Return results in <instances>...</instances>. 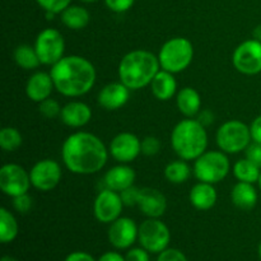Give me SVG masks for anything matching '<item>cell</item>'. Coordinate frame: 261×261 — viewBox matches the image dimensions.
<instances>
[{
    "label": "cell",
    "instance_id": "obj_20",
    "mask_svg": "<svg viewBox=\"0 0 261 261\" xmlns=\"http://www.w3.org/2000/svg\"><path fill=\"white\" fill-rule=\"evenodd\" d=\"M135 180V171L126 165L115 166L110 168L105 175V184L107 189L114 191H124L127 188L133 186Z\"/></svg>",
    "mask_w": 261,
    "mask_h": 261
},
{
    "label": "cell",
    "instance_id": "obj_17",
    "mask_svg": "<svg viewBox=\"0 0 261 261\" xmlns=\"http://www.w3.org/2000/svg\"><path fill=\"white\" fill-rule=\"evenodd\" d=\"M130 97V89L124 83H110L98 93V103L109 111H115L124 106Z\"/></svg>",
    "mask_w": 261,
    "mask_h": 261
},
{
    "label": "cell",
    "instance_id": "obj_36",
    "mask_svg": "<svg viewBox=\"0 0 261 261\" xmlns=\"http://www.w3.org/2000/svg\"><path fill=\"white\" fill-rule=\"evenodd\" d=\"M135 0H105L107 8L115 13H124L133 7Z\"/></svg>",
    "mask_w": 261,
    "mask_h": 261
},
{
    "label": "cell",
    "instance_id": "obj_13",
    "mask_svg": "<svg viewBox=\"0 0 261 261\" xmlns=\"http://www.w3.org/2000/svg\"><path fill=\"white\" fill-rule=\"evenodd\" d=\"M121 196L117 194V191L111 190V189H105L99 191L96 200L93 204V213L97 221L102 223H112L120 218V214L122 212Z\"/></svg>",
    "mask_w": 261,
    "mask_h": 261
},
{
    "label": "cell",
    "instance_id": "obj_37",
    "mask_svg": "<svg viewBox=\"0 0 261 261\" xmlns=\"http://www.w3.org/2000/svg\"><path fill=\"white\" fill-rule=\"evenodd\" d=\"M139 190L140 189L135 188V186L133 185V186H130V188H127L126 190L121 191L120 196H121L124 205H126V206L137 205L138 196H139Z\"/></svg>",
    "mask_w": 261,
    "mask_h": 261
},
{
    "label": "cell",
    "instance_id": "obj_5",
    "mask_svg": "<svg viewBox=\"0 0 261 261\" xmlns=\"http://www.w3.org/2000/svg\"><path fill=\"white\" fill-rule=\"evenodd\" d=\"M194 58V47L191 41L184 37H175L168 40L161 47L158 54L161 68L176 74L185 70Z\"/></svg>",
    "mask_w": 261,
    "mask_h": 261
},
{
    "label": "cell",
    "instance_id": "obj_18",
    "mask_svg": "<svg viewBox=\"0 0 261 261\" xmlns=\"http://www.w3.org/2000/svg\"><path fill=\"white\" fill-rule=\"evenodd\" d=\"M54 88H55V86H54L50 74L45 73V71H37L33 75H31L27 81L25 94L31 101L40 103V102L50 98Z\"/></svg>",
    "mask_w": 261,
    "mask_h": 261
},
{
    "label": "cell",
    "instance_id": "obj_3",
    "mask_svg": "<svg viewBox=\"0 0 261 261\" xmlns=\"http://www.w3.org/2000/svg\"><path fill=\"white\" fill-rule=\"evenodd\" d=\"M160 68V60L154 54L147 50H134L120 61V82L129 89H140L152 83Z\"/></svg>",
    "mask_w": 261,
    "mask_h": 261
},
{
    "label": "cell",
    "instance_id": "obj_28",
    "mask_svg": "<svg viewBox=\"0 0 261 261\" xmlns=\"http://www.w3.org/2000/svg\"><path fill=\"white\" fill-rule=\"evenodd\" d=\"M14 61L18 66L25 70L37 68L41 64L35 47L30 45H20L14 50Z\"/></svg>",
    "mask_w": 261,
    "mask_h": 261
},
{
    "label": "cell",
    "instance_id": "obj_14",
    "mask_svg": "<svg viewBox=\"0 0 261 261\" xmlns=\"http://www.w3.org/2000/svg\"><path fill=\"white\" fill-rule=\"evenodd\" d=\"M110 153L117 162H133L142 153V140L132 133H120L112 139Z\"/></svg>",
    "mask_w": 261,
    "mask_h": 261
},
{
    "label": "cell",
    "instance_id": "obj_7",
    "mask_svg": "<svg viewBox=\"0 0 261 261\" xmlns=\"http://www.w3.org/2000/svg\"><path fill=\"white\" fill-rule=\"evenodd\" d=\"M250 126L240 120L224 122L217 132V144L224 153H239L246 149L251 142Z\"/></svg>",
    "mask_w": 261,
    "mask_h": 261
},
{
    "label": "cell",
    "instance_id": "obj_9",
    "mask_svg": "<svg viewBox=\"0 0 261 261\" xmlns=\"http://www.w3.org/2000/svg\"><path fill=\"white\" fill-rule=\"evenodd\" d=\"M35 50L43 65H51L64 58L65 42L64 37L55 28H46L38 33L35 42Z\"/></svg>",
    "mask_w": 261,
    "mask_h": 261
},
{
    "label": "cell",
    "instance_id": "obj_44",
    "mask_svg": "<svg viewBox=\"0 0 261 261\" xmlns=\"http://www.w3.org/2000/svg\"><path fill=\"white\" fill-rule=\"evenodd\" d=\"M0 261H18V260L14 259L13 256H9V255H5V256L2 257V260Z\"/></svg>",
    "mask_w": 261,
    "mask_h": 261
},
{
    "label": "cell",
    "instance_id": "obj_10",
    "mask_svg": "<svg viewBox=\"0 0 261 261\" xmlns=\"http://www.w3.org/2000/svg\"><path fill=\"white\" fill-rule=\"evenodd\" d=\"M232 63L237 71L245 75L261 73V41L252 38L237 46L232 56Z\"/></svg>",
    "mask_w": 261,
    "mask_h": 261
},
{
    "label": "cell",
    "instance_id": "obj_32",
    "mask_svg": "<svg viewBox=\"0 0 261 261\" xmlns=\"http://www.w3.org/2000/svg\"><path fill=\"white\" fill-rule=\"evenodd\" d=\"M38 111L42 116L47 117V119H54L58 115L61 114V107L59 105L58 101L53 98H47L45 101L40 102V106H38Z\"/></svg>",
    "mask_w": 261,
    "mask_h": 261
},
{
    "label": "cell",
    "instance_id": "obj_27",
    "mask_svg": "<svg viewBox=\"0 0 261 261\" xmlns=\"http://www.w3.org/2000/svg\"><path fill=\"white\" fill-rule=\"evenodd\" d=\"M18 236V223L9 211L5 208L0 209V241L3 244H9L14 241Z\"/></svg>",
    "mask_w": 261,
    "mask_h": 261
},
{
    "label": "cell",
    "instance_id": "obj_43",
    "mask_svg": "<svg viewBox=\"0 0 261 261\" xmlns=\"http://www.w3.org/2000/svg\"><path fill=\"white\" fill-rule=\"evenodd\" d=\"M252 35H254V38L257 41H261V24L257 25L256 28L254 30V32H252Z\"/></svg>",
    "mask_w": 261,
    "mask_h": 261
},
{
    "label": "cell",
    "instance_id": "obj_15",
    "mask_svg": "<svg viewBox=\"0 0 261 261\" xmlns=\"http://www.w3.org/2000/svg\"><path fill=\"white\" fill-rule=\"evenodd\" d=\"M139 227L133 219L120 217L112 222L109 228V241L114 247L119 250L129 249L138 239Z\"/></svg>",
    "mask_w": 261,
    "mask_h": 261
},
{
    "label": "cell",
    "instance_id": "obj_40",
    "mask_svg": "<svg viewBox=\"0 0 261 261\" xmlns=\"http://www.w3.org/2000/svg\"><path fill=\"white\" fill-rule=\"evenodd\" d=\"M250 132H251L252 140L255 143L261 144V115L252 121L251 126H250Z\"/></svg>",
    "mask_w": 261,
    "mask_h": 261
},
{
    "label": "cell",
    "instance_id": "obj_4",
    "mask_svg": "<svg viewBox=\"0 0 261 261\" xmlns=\"http://www.w3.org/2000/svg\"><path fill=\"white\" fill-rule=\"evenodd\" d=\"M171 144L176 154L184 161L200 157L208 145L205 126L199 120L186 119L178 122L171 134Z\"/></svg>",
    "mask_w": 261,
    "mask_h": 261
},
{
    "label": "cell",
    "instance_id": "obj_26",
    "mask_svg": "<svg viewBox=\"0 0 261 261\" xmlns=\"http://www.w3.org/2000/svg\"><path fill=\"white\" fill-rule=\"evenodd\" d=\"M233 175L241 182L255 184L259 181L261 168L247 158H244V160H240L234 163Z\"/></svg>",
    "mask_w": 261,
    "mask_h": 261
},
{
    "label": "cell",
    "instance_id": "obj_34",
    "mask_svg": "<svg viewBox=\"0 0 261 261\" xmlns=\"http://www.w3.org/2000/svg\"><path fill=\"white\" fill-rule=\"evenodd\" d=\"M13 206H14V209L17 212L25 214L30 211L31 206H32V199H31V196L28 194L15 196V198H13Z\"/></svg>",
    "mask_w": 261,
    "mask_h": 261
},
{
    "label": "cell",
    "instance_id": "obj_38",
    "mask_svg": "<svg viewBox=\"0 0 261 261\" xmlns=\"http://www.w3.org/2000/svg\"><path fill=\"white\" fill-rule=\"evenodd\" d=\"M245 152H246L247 160H250L252 163H255V165L259 166L261 168V144H259V143L250 144L245 149Z\"/></svg>",
    "mask_w": 261,
    "mask_h": 261
},
{
    "label": "cell",
    "instance_id": "obj_33",
    "mask_svg": "<svg viewBox=\"0 0 261 261\" xmlns=\"http://www.w3.org/2000/svg\"><path fill=\"white\" fill-rule=\"evenodd\" d=\"M161 149V142L155 137H147L142 140V153L148 157L155 155Z\"/></svg>",
    "mask_w": 261,
    "mask_h": 261
},
{
    "label": "cell",
    "instance_id": "obj_21",
    "mask_svg": "<svg viewBox=\"0 0 261 261\" xmlns=\"http://www.w3.org/2000/svg\"><path fill=\"white\" fill-rule=\"evenodd\" d=\"M190 203L198 211H209L217 203V191L213 184L199 182L190 191Z\"/></svg>",
    "mask_w": 261,
    "mask_h": 261
},
{
    "label": "cell",
    "instance_id": "obj_16",
    "mask_svg": "<svg viewBox=\"0 0 261 261\" xmlns=\"http://www.w3.org/2000/svg\"><path fill=\"white\" fill-rule=\"evenodd\" d=\"M137 205L148 218H160L167 209V200L157 189L143 188L139 190Z\"/></svg>",
    "mask_w": 261,
    "mask_h": 261
},
{
    "label": "cell",
    "instance_id": "obj_22",
    "mask_svg": "<svg viewBox=\"0 0 261 261\" xmlns=\"http://www.w3.org/2000/svg\"><path fill=\"white\" fill-rule=\"evenodd\" d=\"M153 96L160 101H168L173 97L177 89V83L172 73L167 70H160L150 83Z\"/></svg>",
    "mask_w": 261,
    "mask_h": 261
},
{
    "label": "cell",
    "instance_id": "obj_39",
    "mask_svg": "<svg viewBox=\"0 0 261 261\" xmlns=\"http://www.w3.org/2000/svg\"><path fill=\"white\" fill-rule=\"evenodd\" d=\"M125 261H149V255L145 249H135L129 250L125 255Z\"/></svg>",
    "mask_w": 261,
    "mask_h": 261
},
{
    "label": "cell",
    "instance_id": "obj_23",
    "mask_svg": "<svg viewBox=\"0 0 261 261\" xmlns=\"http://www.w3.org/2000/svg\"><path fill=\"white\" fill-rule=\"evenodd\" d=\"M231 199L237 208L242 211H251L257 203V193L254 184L239 181V184H236L232 189Z\"/></svg>",
    "mask_w": 261,
    "mask_h": 261
},
{
    "label": "cell",
    "instance_id": "obj_46",
    "mask_svg": "<svg viewBox=\"0 0 261 261\" xmlns=\"http://www.w3.org/2000/svg\"><path fill=\"white\" fill-rule=\"evenodd\" d=\"M259 256H260V259H261V242H260V245H259Z\"/></svg>",
    "mask_w": 261,
    "mask_h": 261
},
{
    "label": "cell",
    "instance_id": "obj_12",
    "mask_svg": "<svg viewBox=\"0 0 261 261\" xmlns=\"http://www.w3.org/2000/svg\"><path fill=\"white\" fill-rule=\"evenodd\" d=\"M31 184L40 191H50L59 185L61 180V168L56 161H38L30 172Z\"/></svg>",
    "mask_w": 261,
    "mask_h": 261
},
{
    "label": "cell",
    "instance_id": "obj_31",
    "mask_svg": "<svg viewBox=\"0 0 261 261\" xmlns=\"http://www.w3.org/2000/svg\"><path fill=\"white\" fill-rule=\"evenodd\" d=\"M36 2L41 8L45 9V12L59 14L70 5L71 0H36Z\"/></svg>",
    "mask_w": 261,
    "mask_h": 261
},
{
    "label": "cell",
    "instance_id": "obj_8",
    "mask_svg": "<svg viewBox=\"0 0 261 261\" xmlns=\"http://www.w3.org/2000/svg\"><path fill=\"white\" fill-rule=\"evenodd\" d=\"M138 240L148 252L160 254L168 247L171 233L168 227L158 218H149L139 226Z\"/></svg>",
    "mask_w": 261,
    "mask_h": 261
},
{
    "label": "cell",
    "instance_id": "obj_30",
    "mask_svg": "<svg viewBox=\"0 0 261 261\" xmlns=\"http://www.w3.org/2000/svg\"><path fill=\"white\" fill-rule=\"evenodd\" d=\"M22 145V135L15 127H3L0 130V147L5 152H14Z\"/></svg>",
    "mask_w": 261,
    "mask_h": 261
},
{
    "label": "cell",
    "instance_id": "obj_11",
    "mask_svg": "<svg viewBox=\"0 0 261 261\" xmlns=\"http://www.w3.org/2000/svg\"><path fill=\"white\" fill-rule=\"evenodd\" d=\"M30 173L20 166L9 163L0 168V189L8 196H15L27 194L30 190Z\"/></svg>",
    "mask_w": 261,
    "mask_h": 261
},
{
    "label": "cell",
    "instance_id": "obj_35",
    "mask_svg": "<svg viewBox=\"0 0 261 261\" xmlns=\"http://www.w3.org/2000/svg\"><path fill=\"white\" fill-rule=\"evenodd\" d=\"M157 261H188L185 254L177 249H166L158 255Z\"/></svg>",
    "mask_w": 261,
    "mask_h": 261
},
{
    "label": "cell",
    "instance_id": "obj_19",
    "mask_svg": "<svg viewBox=\"0 0 261 261\" xmlns=\"http://www.w3.org/2000/svg\"><path fill=\"white\" fill-rule=\"evenodd\" d=\"M61 121L70 127H82L89 122L92 111L88 105L83 102H69L61 109Z\"/></svg>",
    "mask_w": 261,
    "mask_h": 261
},
{
    "label": "cell",
    "instance_id": "obj_24",
    "mask_svg": "<svg viewBox=\"0 0 261 261\" xmlns=\"http://www.w3.org/2000/svg\"><path fill=\"white\" fill-rule=\"evenodd\" d=\"M177 107L186 117L195 116L201 107L200 94L191 87H185L177 93Z\"/></svg>",
    "mask_w": 261,
    "mask_h": 261
},
{
    "label": "cell",
    "instance_id": "obj_41",
    "mask_svg": "<svg viewBox=\"0 0 261 261\" xmlns=\"http://www.w3.org/2000/svg\"><path fill=\"white\" fill-rule=\"evenodd\" d=\"M65 261H96L93 259V256L87 252L83 251H75L69 254L68 256L65 257Z\"/></svg>",
    "mask_w": 261,
    "mask_h": 261
},
{
    "label": "cell",
    "instance_id": "obj_42",
    "mask_svg": "<svg viewBox=\"0 0 261 261\" xmlns=\"http://www.w3.org/2000/svg\"><path fill=\"white\" fill-rule=\"evenodd\" d=\"M97 261H125V256L120 255L119 252L109 251L106 254L102 255Z\"/></svg>",
    "mask_w": 261,
    "mask_h": 261
},
{
    "label": "cell",
    "instance_id": "obj_25",
    "mask_svg": "<svg viewBox=\"0 0 261 261\" xmlns=\"http://www.w3.org/2000/svg\"><path fill=\"white\" fill-rule=\"evenodd\" d=\"M61 14V20L70 30H83L91 20L88 10L79 5H69Z\"/></svg>",
    "mask_w": 261,
    "mask_h": 261
},
{
    "label": "cell",
    "instance_id": "obj_1",
    "mask_svg": "<svg viewBox=\"0 0 261 261\" xmlns=\"http://www.w3.org/2000/svg\"><path fill=\"white\" fill-rule=\"evenodd\" d=\"M64 165L76 175H92L105 167L109 158L106 147L91 133H74L66 138L61 149Z\"/></svg>",
    "mask_w": 261,
    "mask_h": 261
},
{
    "label": "cell",
    "instance_id": "obj_2",
    "mask_svg": "<svg viewBox=\"0 0 261 261\" xmlns=\"http://www.w3.org/2000/svg\"><path fill=\"white\" fill-rule=\"evenodd\" d=\"M50 75L59 93L66 97H79L91 91L97 74L91 61L71 55L54 64Z\"/></svg>",
    "mask_w": 261,
    "mask_h": 261
},
{
    "label": "cell",
    "instance_id": "obj_6",
    "mask_svg": "<svg viewBox=\"0 0 261 261\" xmlns=\"http://www.w3.org/2000/svg\"><path fill=\"white\" fill-rule=\"evenodd\" d=\"M229 160L224 152L209 150L204 152L200 157L195 160L194 173L195 177L201 182L217 184L221 182L229 172Z\"/></svg>",
    "mask_w": 261,
    "mask_h": 261
},
{
    "label": "cell",
    "instance_id": "obj_29",
    "mask_svg": "<svg viewBox=\"0 0 261 261\" xmlns=\"http://www.w3.org/2000/svg\"><path fill=\"white\" fill-rule=\"evenodd\" d=\"M165 176L170 182L184 184L190 178L191 168L184 160L173 161L166 166Z\"/></svg>",
    "mask_w": 261,
    "mask_h": 261
},
{
    "label": "cell",
    "instance_id": "obj_45",
    "mask_svg": "<svg viewBox=\"0 0 261 261\" xmlns=\"http://www.w3.org/2000/svg\"><path fill=\"white\" fill-rule=\"evenodd\" d=\"M82 2H84V3H94V2H97V0H82Z\"/></svg>",
    "mask_w": 261,
    "mask_h": 261
},
{
    "label": "cell",
    "instance_id": "obj_47",
    "mask_svg": "<svg viewBox=\"0 0 261 261\" xmlns=\"http://www.w3.org/2000/svg\"><path fill=\"white\" fill-rule=\"evenodd\" d=\"M257 182H259V186H260V190H261V175H260V178H259V181H257Z\"/></svg>",
    "mask_w": 261,
    "mask_h": 261
}]
</instances>
